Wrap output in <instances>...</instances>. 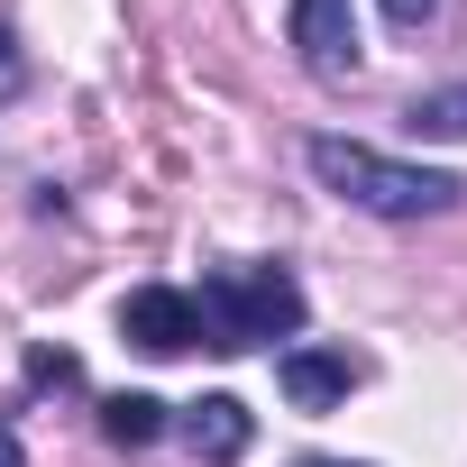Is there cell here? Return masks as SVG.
Here are the masks:
<instances>
[{
    "label": "cell",
    "instance_id": "obj_1",
    "mask_svg": "<svg viewBox=\"0 0 467 467\" xmlns=\"http://www.w3.org/2000/svg\"><path fill=\"white\" fill-rule=\"evenodd\" d=\"M303 165H312L348 211H376V220H440V211L467 202L458 174H440V165H403V156H376V147H358V138H312Z\"/></svg>",
    "mask_w": 467,
    "mask_h": 467
},
{
    "label": "cell",
    "instance_id": "obj_2",
    "mask_svg": "<svg viewBox=\"0 0 467 467\" xmlns=\"http://www.w3.org/2000/svg\"><path fill=\"white\" fill-rule=\"evenodd\" d=\"M192 312H202V348H257V339H294L312 303L285 266H211Z\"/></svg>",
    "mask_w": 467,
    "mask_h": 467
},
{
    "label": "cell",
    "instance_id": "obj_3",
    "mask_svg": "<svg viewBox=\"0 0 467 467\" xmlns=\"http://www.w3.org/2000/svg\"><path fill=\"white\" fill-rule=\"evenodd\" d=\"M285 37H294V56H303L312 83H348L358 74V10H348V0H294Z\"/></svg>",
    "mask_w": 467,
    "mask_h": 467
},
{
    "label": "cell",
    "instance_id": "obj_4",
    "mask_svg": "<svg viewBox=\"0 0 467 467\" xmlns=\"http://www.w3.org/2000/svg\"><path fill=\"white\" fill-rule=\"evenodd\" d=\"M119 330H129V348H147V358H183V348H202V312H192L183 285H138V294L119 303Z\"/></svg>",
    "mask_w": 467,
    "mask_h": 467
},
{
    "label": "cell",
    "instance_id": "obj_5",
    "mask_svg": "<svg viewBox=\"0 0 467 467\" xmlns=\"http://www.w3.org/2000/svg\"><path fill=\"white\" fill-rule=\"evenodd\" d=\"M165 431H183V449H192L202 467L248 458V440H257V421H248V403H239V394H202V403H183Z\"/></svg>",
    "mask_w": 467,
    "mask_h": 467
},
{
    "label": "cell",
    "instance_id": "obj_6",
    "mask_svg": "<svg viewBox=\"0 0 467 467\" xmlns=\"http://www.w3.org/2000/svg\"><path fill=\"white\" fill-rule=\"evenodd\" d=\"M275 385H285L294 412H330V403L358 385V358H339V348H285V358H275Z\"/></svg>",
    "mask_w": 467,
    "mask_h": 467
},
{
    "label": "cell",
    "instance_id": "obj_7",
    "mask_svg": "<svg viewBox=\"0 0 467 467\" xmlns=\"http://www.w3.org/2000/svg\"><path fill=\"white\" fill-rule=\"evenodd\" d=\"M165 421H174V412H165L156 394H101V431H110L119 449H147Z\"/></svg>",
    "mask_w": 467,
    "mask_h": 467
},
{
    "label": "cell",
    "instance_id": "obj_8",
    "mask_svg": "<svg viewBox=\"0 0 467 467\" xmlns=\"http://www.w3.org/2000/svg\"><path fill=\"white\" fill-rule=\"evenodd\" d=\"M403 129H412V138H467V83H440V92H421V101L403 110Z\"/></svg>",
    "mask_w": 467,
    "mask_h": 467
},
{
    "label": "cell",
    "instance_id": "obj_9",
    "mask_svg": "<svg viewBox=\"0 0 467 467\" xmlns=\"http://www.w3.org/2000/svg\"><path fill=\"white\" fill-rule=\"evenodd\" d=\"M28 385H83V358L74 348H28Z\"/></svg>",
    "mask_w": 467,
    "mask_h": 467
},
{
    "label": "cell",
    "instance_id": "obj_10",
    "mask_svg": "<svg viewBox=\"0 0 467 467\" xmlns=\"http://www.w3.org/2000/svg\"><path fill=\"white\" fill-rule=\"evenodd\" d=\"M19 83H28V65H19V37H10V19H0V101H19Z\"/></svg>",
    "mask_w": 467,
    "mask_h": 467
},
{
    "label": "cell",
    "instance_id": "obj_11",
    "mask_svg": "<svg viewBox=\"0 0 467 467\" xmlns=\"http://www.w3.org/2000/svg\"><path fill=\"white\" fill-rule=\"evenodd\" d=\"M431 10H440V0H385V19H394V28H421Z\"/></svg>",
    "mask_w": 467,
    "mask_h": 467
},
{
    "label": "cell",
    "instance_id": "obj_12",
    "mask_svg": "<svg viewBox=\"0 0 467 467\" xmlns=\"http://www.w3.org/2000/svg\"><path fill=\"white\" fill-rule=\"evenodd\" d=\"M0 467H19V431L10 421H0Z\"/></svg>",
    "mask_w": 467,
    "mask_h": 467
},
{
    "label": "cell",
    "instance_id": "obj_13",
    "mask_svg": "<svg viewBox=\"0 0 467 467\" xmlns=\"http://www.w3.org/2000/svg\"><path fill=\"white\" fill-rule=\"evenodd\" d=\"M303 467H348V458H303Z\"/></svg>",
    "mask_w": 467,
    "mask_h": 467
}]
</instances>
